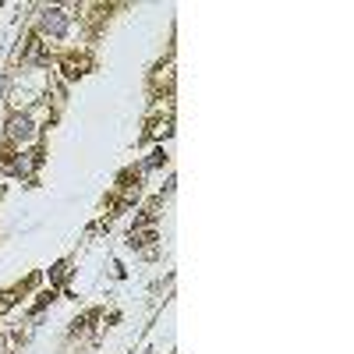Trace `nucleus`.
<instances>
[{
    "label": "nucleus",
    "mask_w": 354,
    "mask_h": 354,
    "mask_svg": "<svg viewBox=\"0 0 354 354\" xmlns=\"http://www.w3.org/2000/svg\"><path fill=\"white\" fill-rule=\"evenodd\" d=\"M8 135H11L14 142H32V138H36V124H32V117H25V114L11 117V121H8Z\"/></svg>",
    "instance_id": "nucleus-2"
},
{
    "label": "nucleus",
    "mask_w": 354,
    "mask_h": 354,
    "mask_svg": "<svg viewBox=\"0 0 354 354\" xmlns=\"http://www.w3.org/2000/svg\"><path fill=\"white\" fill-rule=\"evenodd\" d=\"M39 29H43L47 36H64L68 32V14L60 8H47L43 18H39Z\"/></svg>",
    "instance_id": "nucleus-1"
}]
</instances>
